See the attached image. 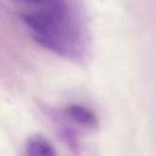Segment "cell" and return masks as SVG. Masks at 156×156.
Segmentation results:
<instances>
[{"instance_id": "6da1fadb", "label": "cell", "mask_w": 156, "mask_h": 156, "mask_svg": "<svg viewBox=\"0 0 156 156\" xmlns=\"http://www.w3.org/2000/svg\"><path fill=\"white\" fill-rule=\"evenodd\" d=\"M21 19L38 45L67 58L79 54L80 30L65 0L24 12Z\"/></svg>"}, {"instance_id": "7a4b0ae2", "label": "cell", "mask_w": 156, "mask_h": 156, "mask_svg": "<svg viewBox=\"0 0 156 156\" xmlns=\"http://www.w3.org/2000/svg\"><path fill=\"white\" fill-rule=\"evenodd\" d=\"M65 114L76 124L88 128L96 129L99 125L98 118L94 112L80 104H69L65 108Z\"/></svg>"}, {"instance_id": "3957f363", "label": "cell", "mask_w": 156, "mask_h": 156, "mask_svg": "<svg viewBox=\"0 0 156 156\" xmlns=\"http://www.w3.org/2000/svg\"><path fill=\"white\" fill-rule=\"evenodd\" d=\"M26 153L33 156H53L55 155V147L42 136H32L26 143Z\"/></svg>"}, {"instance_id": "277c9868", "label": "cell", "mask_w": 156, "mask_h": 156, "mask_svg": "<svg viewBox=\"0 0 156 156\" xmlns=\"http://www.w3.org/2000/svg\"><path fill=\"white\" fill-rule=\"evenodd\" d=\"M19 1H22L24 3H27V4H30V5L38 6V7H41V6L49 5L60 2L62 0H19Z\"/></svg>"}]
</instances>
